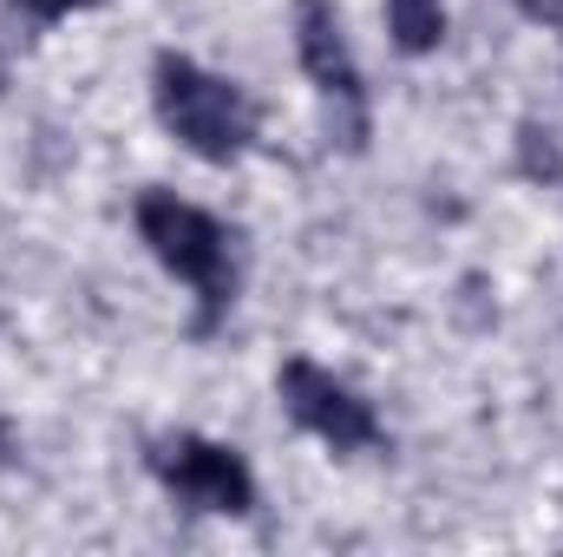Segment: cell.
Instances as JSON below:
<instances>
[{"mask_svg":"<svg viewBox=\"0 0 563 557\" xmlns=\"http://www.w3.org/2000/svg\"><path fill=\"white\" fill-rule=\"evenodd\" d=\"M295 53H301L308 79L334 106H361V66H354L347 33H341V13L328 0H295Z\"/></svg>","mask_w":563,"mask_h":557,"instance_id":"obj_5","label":"cell"},{"mask_svg":"<svg viewBox=\"0 0 563 557\" xmlns=\"http://www.w3.org/2000/svg\"><path fill=\"white\" fill-rule=\"evenodd\" d=\"M387 26L400 53H432L445 40V0H387Z\"/></svg>","mask_w":563,"mask_h":557,"instance_id":"obj_6","label":"cell"},{"mask_svg":"<svg viewBox=\"0 0 563 557\" xmlns=\"http://www.w3.org/2000/svg\"><path fill=\"white\" fill-rule=\"evenodd\" d=\"M157 119L177 132L184 151H197L203 164H230L243 157L256 139V106L223 79V73H203L197 59L184 53H164L157 59Z\"/></svg>","mask_w":563,"mask_h":557,"instance_id":"obj_1","label":"cell"},{"mask_svg":"<svg viewBox=\"0 0 563 557\" xmlns=\"http://www.w3.org/2000/svg\"><path fill=\"white\" fill-rule=\"evenodd\" d=\"M276 387H282L288 419H295V426H308L314 439H328L334 452H361V446H374V439H380L374 407H367L347 381H334L328 368H314V361H288Z\"/></svg>","mask_w":563,"mask_h":557,"instance_id":"obj_4","label":"cell"},{"mask_svg":"<svg viewBox=\"0 0 563 557\" xmlns=\"http://www.w3.org/2000/svg\"><path fill=\"white\" fill-rule=\"evenodd\" d=\"M139 237L151 243V256H157L170 276L197 288V302H203V308H223V302L236 295L230 230H223L210 210L184 204L177 190H144V197H139Z\"/></svg>","mask_w":563,"mask_h":557,"instance_id":"obj_2","label":"cell"},{"mask_svg":"<svg viewBox=\"0 0 563 557\" xmlns=\"http://www.w3.org/2000/svg\"><path fill=\"white\" fill-rule=\"evenodd\" d=\"M13 7H26L33 20H59V13H73V7H86V0H13Z\"/></svg>","mask_w":563,"mask_h":557,"instance_id":"obj_7","label":"cell"},{"mask_svg":"<svg viewBox=\"0 0 563 557\" xmlns=\"http://www.w3.org/2000/svg\"><path fill=\"white\" fill-rule=\"evenodd\" d=\"M157 472L164 485L197 505V512H223V518H243L256 505V479L243 466L236 446H217V439H197V433H177L157 446Z\"/></svg>","mask_w":563,"mask_h":557,"instance_id":"obj_3","label":"cell"},{"mask_svg":"<svg viewBox=\"0 0 563 557\" xmlns=\"http://www.w3.org/2000/svg\"><path fill=\"white\" fill-rule=\"evenodd\" d=\"M525 13L544 20V26H563V0H525Z\"/></svg>","mask_w":563,"mask_h":557,"instance_id":"obj_8","label":"cell"}]
</instances>
